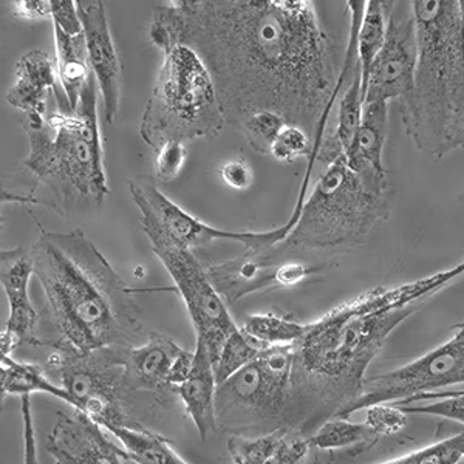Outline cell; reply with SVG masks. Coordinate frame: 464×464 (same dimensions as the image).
<instances>
[{"label":"cell","mask_w":464,"mask_h":464,"mask_svg":"<svg viewBox=\"0 0 464 464\" xmlns=\"http://www.w3.org/2000/svg\"><path fill=\"white\" fill-rule=\"evenodd\" d=\"M365 0H350L347 45L321 25L310 0H175L153 11V45H185L211 74L225 121L279 113L310 137L327 129L358 65Z\"/></svg>","instance_id":"6da1fadb"},{"label":"cell","mask_w":464,"mask_h":464,"mask_svg":"<svg viewBox=\"0 0 464 464\" xmlns=\"http://www.w3.org/2000/svg\"><path fill=\"white\" fill-rule=\"evenodd\" d=\"M464 273V265L398 286H380L305 324L293 343L285 430L308 438L358 398L372 361L422 302Z\"/></svg>","instance_id":"7a4b0ae2"},{"label":"cell","mask_w":464,"mask_h":464,"mask_svg":"<svg viewBox=\"0 0 464 464\" xmlns=\"http://www.w3.org/2000/svg\"><path fill=\"white\" fill-rule=\"evenodd\" d=\"M58 338L52 347H130L143 324L133 291L81 229L39 234L32 248Z\"/></svg>","instance_id":"3957f363"},{"label":"cell","mask_w":464,"mask_h":464,"mask_svg":"<svg viewBox=\"0 0 464 464\" xmlns=\"http://www.w3.org/2000/svg\"><path fill=\"white\" fill-rule=\"evenodd\" d=\"M417 65L400 104L418 150L443 159L464 143V14L461 0H413Z\"/></svg>","instance_id":"277c9868"},{"label":"cell","mask_w":464,"mask_h":464,"mask_svg":"<svg viewBox=\"0 0 464 464\" xmlns=\"http://www.w3.org/2000/svg\"><path fill=\"white\" fill-rule=\"evenodd\" d=\"M30 141L25 168L37 179H53L96 203L109 196L98 122V87L90 73L72 113L24 116Z\"/></svg>","instance_id":"5b68a950"},{"label":"cell","mask_w":464,"mask_h":464,"mask_svg":"<svg viewBox=\"0 0 464 464\" xmlns=\"http://www.w3.org/2000/svg\"><path fill=\"white\" fill-rule=\"evenodd\" d=\"M389 214L387 194L370 189L341 155L324 168L282 243L310 253L348 248L365 242Z\"/></svg>","instance_id":"8992f818"},{"label":"cell","mask_w":464,"mask_h":464,"mask_svg":"<svg viewBox=\"0 0 464 464\" xmlns=\"http://www.w3.org/2000/svg\"><path fill=\"white\" fill-rule=\"evenodd\" d=\"M164 59L140 122L144 143L159 152L164 144L214 138L227 124L211 74L190 48L174 45Z\"/></svg>","instance_id":"52a82bcc"},{"label":"cell","mask_w":464,"mask_h":464,"mask_svg":"<svg viewBox=\"0 0 464 464\" xmlns=\"http://www.w3.org/2000/svg\"><path fill=\"white\" fill-rule=\"evenodd\" d=\"M293 343L271 345L231 378L217 384V430L260 437L285 429Z\"/></svg>","instance_id":"ba28073f"},{"label":"cell","mask_w":464,"mask_h":464,"mask_svg":"<svg viewBox=\"0 0 464 464\" xmlns=\"http://www.w3.org/2000/svg\"><path fill=\"white\" fill-rule=\"evenodd\" d=\"M44 369L50 380L70 396V407L82 411L100 426L124 424L140 428L129 411L130 395L124 385L122 358L126 347H104L90 352L52 347Z\"/></svg>","instance_id":"9c48e42d"},{"label":"cell","mask_w":464,"mask_h":464,"mask_svg":"<svg viewBox=\"0 0 464 464\" xmlns=\"http://www.w3.org/2000/svg\"><path fill=\"white\" fill-rule=\"evenodd\" d=\"M140 222L153 253L174 280L196 330L197 343L206 348L214 367L223 343L238 328L227 312V304L214 290L205 265L197 259L192 249L170 240L149 217H140Z\"/></svg>","instance_id":"30bf717a"},{"label":"cell","mask_w":464,"mask_h":464,"mask_svg":"<svg viewBox=\"0 0 464 464\" xmlns=\"http://www.w3.org/2000/svg\"><path fill=\"white\" fill-rule=\"evenodd\" d=\"M464 381L463 325L452 338L433 348L421 358L400 369L365 378L361 393L339 418H350L354 411H365L375 404L406 406L417 396L441 392Z\"/></svg>","instance_id":"8fae6325"},{"label":"cell","mask_w":464,"mask_h":464,"mask_svg":"<svg viewBox=\"0 0 464 464\" xmlns=\"http://www.w3.org/2000/svg\"><path fill=\"white\" fill-rule=\"evenodd\" d=\"M330 265L317 260L313 253L280 242L268 248L245 249L236 259L205 268L225 304H236L253 293L297 285Z\"/></svg>","instance_id":"7c38bea8"},{"label":"cell","mask_w":464,"mask_h":464,"mask_svg":"<svg viewBox=\"0 0 464 464\" xmlns=\"http://www.w3.org/2000/svg\"><path fill=\"white\" fill-rule=\"evenodd\" d=\"M129 190L140 214L149 217L170 240L185 248L194 249L217 240L240 243L245 249L268 248L286 237L285 229L282 227L273 231L242 232L206 225L197 217L181 209L169 197L164 196L155 179L150 177L130 179Z\"/></svg>","instance_id":"4fadbf2b"},{"label":"cell","mask_w":464,"mask_h":464,"mask_svg":"<svg viewBox=\"0 0 464 464\" xmlns=\"http://www.w3.org/2000/svg\"><path fill=\"white\" fill-rule=\"evenodd\" d=\"M417 52L411 2H393L387 17L384 44L362 82L364 104L406 100L413 84Z\"/></svg>","instance_id":"5bb4252c"},{"label":"cell","mask_w":464,"mask_h":464,"mask_svg":"<svg viewBox=\"0 0 464 464\" xmlns=\"http://www.w3.org/2000/svg\"><path fill=\"white\" fill-rule=\"evenodd\" d=\"M194 353L186 352L161 333H149L146 343L124 348L122 369L124 385L130 398L146 392L163 400L169 391H177L189 376Z\"/></svg>","instance_id":"9a60e30c"},{"label":"cell","mask_w":464,"mask_h":464,"mask_svg":"<svg viewBox=\"0 0 464 464\" xmlns=\"http://www.w3.org/2000/svg\"><path fill=\"white\" fill-rule=\"evenodd\" d=\"M90 72L102 98L104 118L115 122L121 107L122 63L111 39L106 8L101 0H76Z\"/></svg>","instance_id":"2e32d148"},{"label":"cell","mask_w":464,"mask_h":464,"mask_svg":"<svg viewBox=\"0 0 464 464\" xmlns=\"http://www.w3.org/2000/svg\"><path fill=\"white\" fill-rule=\"evenodd\" d=\"M45 449L54 464H124V449L116 446L106 429L80 411H58Z\"/></svg>","instance_id":"e0dca14e"},{"label":"cell","mask_w":464,"mask_h":464,"mask_svg":"<svg viewBox=\"0 0 464 464\" xmlns=\"http://www.w3.org/2000/svg\"><path fill=\"white\" fill-rule=\"evenodd\" d=\"M58 81L56 61L44 50H28L17 61L16 82L6 92V101L24 116H47L48 96L53 95L59 111L72 113Z\"/></svg>","instance_id":"ac0fdd59"},{"label":"cell","mask_w":464,"mask_h":464,"mask_svg":"<svg viewBox=\"0 0 464 464\" xmlns=\"http://www.w3.org/2000/svg\"><path fill=\"white\" fill-rule=\"evenodd\" d=\"M34 275L32 249L17 246L0 251V286L5 291L10 316L5 330L19 343L44 345L37 336V313L30 301L28 284Z\"/></svg>","instance_id":"d6986e66"},{"label":"cell","mask_w":464,"mask_h":464,"mask_svg":"<svg viewBox=\"0 0 464 464\" xmlns=\"http://www.w3.org/2000/svg\"><path fill=\"white\" fill-rule=\"evenodd\" d=\"M389 129V104H364L362 120L352 143L343 152L348 168L358 174L370 189L387 194L384 146Z\"/></svg>","instance_id":"ffe728a7"},{"label":"cell","mask_w":464,"mask_h":464,"mask_svg":"<svg viewBox=\"0 0 464 464\" xmlns=\"http://www.w3.org/2000/svg\"><path fill=\"white\" fill-rule=\"evenodd\" d=\"M234 464H306L313 452L308 438L280 429L260 437H229Z\"/></svg>","instance_id":"44dd1931"},{"label":"cell","mask_w":464,"mask_h":464,"mask_svg":"<svg viewBox=\"0 0 464 464\" xmlns=\"http://www.w3.org/2000/svg\"><path fill=\"white\" fill-rule=\"evenodd\" d=\"M216 391L217 382L211 358L206 348L197 343L189 376L175 392L185 404L186 413L196 424L197 432L203 441L211 433L217 432Z\"/></svg>","instance_id":"7402d4cb"},{"label":"cell","mask_w":464,"mask_h":464,"mask_svg":"<svg viewBox=\"0 0 464 464\" xmlns=\"http://www.w3.org/2000/svg\"><path fill=\"white\" fill-rule=\"evenodd\" d=\"M101 428L120 440L129 461L137 464H189L172 448L169 440L143 426L132 428L124 424H106Z\"/></svg>","instance_id":"603a6c76"},{"label":"cell","mask_w":464,"mask_h":464,"mask_svg":"<svg viewBox=\"0 0 464 464\" xmlns=\"http://www.w3.org/2000/svg\"><path fill=\"white\" fill-rule=\"evenodd\" d=\"M56 41V70L63 95L69 101L70 107L76 109L81 92L89 80L90 67L87 61L84 34L70 36L63 30L54 27Z\"/></svg>","instance_id":"cb8c5ba5"},{"label":"cell","mask_w":464,"mask_h":464,"mask_svg":"<svg viewBox=\"0 0 464 464\" xmlns=\"http://www.w3.org/2000/svg\"><path fill=\"white\" fill-rule=\"evenodd\" d=\"M33 393H47L63 402L72 404L70 396L50 380L43 365L22 362L11 354L0 362V402L5 401L6 396H32Z\"/></svg>","instance_id":"d4e9b609"},{"label":"cell","mask_w":464,"mask_h":464,"mask_svg":"<svg viewBox=\"0 0 464 464\" xmlns=\"http://www.w3.org/2000/svg\"><path fill=\"white\" fill-rule=\"evenodd\" d=\"M381 438L372 432L364 422L350 421L348 418L333 417L321 424L314 432L308 437L313 450H343L348 449L354 455L362 454L365 450L373 448Z\"/></svg>","instance_id":"484cf974"},{"label":"cell","mask_w":464,"mask_h":464,"mask_svg":"<svg viewBox=\"0 0 464 464\" xmlns=\"http://www.w3.org/2000/svg\"><path fill=\"white\" fill-rule=\"evenodd\" d=\"M392 4L387 0H367L364 13L361 17L358 32V67L361 72V81L364 82L369 73L370 65L380 53L384 44L387 17L391 13Z\"/></svg>","instance_id":"4316f807"},{"label":"cell","mask_w":464,"mask_h":464,"mask_svg":"<svg viewBox=\"0 0 464 464\" xmlns=\"http://www.w3.org/2000/svg\"><path fill=\"white\" fill-rule=\"evenodd\" d=\"M243 332L265 345H291L301 338L305 324L285 314H249L245 319Z\"/></svg>","instance_id":"83f0119b"},{"label":"cell","mask_w":464,"mask_h":464,"mask_svg":"<svg viewBox=\"0 0 464 464\" xmlns=\"http://www.w3.org/2000/svg\"><path fill=\"white\" fill-rule=\"evenodd\" d=\"M268 345L256 341L243 332L242 328H237L227 336V341L223 343L220 348V353L217 356L214 362V376H216L217 384H220L227 378H231L238 370L243 369L245 365L253 362L265 348Z\"/></svg>","instance_id":"f1b7e54d"},{"label":"cell","mask_w":464,"mask_h":464,"mask_svg":"<svg viewBox=\"0 0 464 464\" xmlns=\"http://www.w3.org/2000/svg\"><path fill=\"white\" fill-rule=\"evenodd\" d=\"M347 89L343 90V98L339 101L338 106V122L332 133L333 138L338 141L339 146L343 148V152L352 143L354 133L358 130L361 120H362V111H364V96H362V81H361V72L356 65L352 78L348 81Z\"/></svg>","instance_id":"f546056e"},{"label":"cell","mask_w":464,"mask_h":464,"mask_svg":"<svg viewBox=\"0 0 464 464\" xmlns=\"http://www.w3.org/2000/svg\"><path fill=\"white\" fill-rule=\"evenodd\" d=\"M288 122L285 121V118L280 116L279 113L260 111L248 116L240 127V130L245 133L254 152L269 155L276 138L279 137L280 130Z\"/></svg>","instance_id":"4dcf8cb0"},{"label":"cell","mask_w":464,"mask_h":464,"mask_svg":"<svg viewBox=\"0 0 464 464\" xmlns=\"http://www.w3.org/2000/svg\"><path fill=\"white\" fill-rule=\"evenodd\" d=\"M464 457V435L443 438L437 443L380 464H459Z\"/></svg>","instance_id":"1f68e13d"},{"label":"cell","mask_w":464,"mask_h":464,"mask_svg":"<svg viewBox=\"0 0 464 464\" xmlns=\"http://www.w3.org/2000/svg\"><path fill=\"white\" fill-rule=\"evenodd\" d=\"M406 413L393 404H375L365 409L364 424L378 437L398 435L407 428Z\"/></svg>","instance_id":"d6a6232c"},{"label":"cell","mask_w":464,"mask_h":464,"mask_svg":"<svg viewBox=\"0 0 464 464\" xmlns=\"http://www.w3.org/2000/svg\"><path fill=\"white\" fill-rule=\"evenodd\" d=\"M312 150V137L304 132L301 127L286 124L276 138L269 155L277 161L291 163L297 157H308Z\"/></svg>","instance_id":"836d02e7"},{"label":"cell","mask_w":464,"mask_h":464,"mask_svg":"<svg viewBox=\"0 0 464 464\" xmlns=\"http://www.w3.org/2000/svg\"><path fill=\"white\" fill-rule=\"evenodd\" d=\"M463 392H454V393H444L435 400V402H429L424 406H398L401 411L409 415H435V417L446 418L450 421L463 424L464 404Z\"/></svg>","instance_id":"e575fe53"},{"label":"cell","mask_w":464,"mask_h":464,"mask_svg":"<svg viewBox=\"0 0 464 464\" xmlns=\"http://www.w3.org/2000/svg\"><path fill=\"white\" fill-rule=\"evenodd\" d=\"M157 153V163H155V177L161 183H170L179 177V172L185 166L188 149L186 144L172 143L164 144Z\"/></svg>","instance_id":"d590c367"},{"label":"cell","mask_w":464,"mask_h":464,"mask_svg":"<svg viewBox=\"0 0 464 464\" xmlns=\"http://www.w3.org/2000/svg\"><path fill=\"white\" fill-rule=\"evenodd\" d=\"M52 19L54 27L63 30L65 34L76 36L82 33L76 2L73 0H52Z\"/></svg>","instance_id":"8d00e7d4"},{"label":"cell","mask_w":464,"mask_h":464,"mask_svg":"<svg viewBox=\"0 0 464 464\" xmlns=\"http://www.w3.org/2000/svg\"><path fill=\"white\" fill-rule=\"evenodd\" d=\"M22 428H24V464H41L37 455L36 429L33 420L32 396L21 398Z\"/></svg>","instance_id":"74e56055"},{"label":"cell","mask_w":464,"mask_h":464,"mask_svg":"<svg viewBox=\"0 0 464 464\" xmlns=\"http://www.w3.org/2000/svg\"><path fill=\"white\" fill-rule=\"evenodd\" d=\"M220 177L232 189L245 190L253 185V170L242 160H234L222 166Z\"/></svg>","instance_id":"f35d334b"},{"label":"cell","mask_w":464,"mask_h":464,"mask_svg":"<svg viewBox=\"0 0 464 464\" xmlns=\"http://www.w3.org/2000/svg\"><path fill=\"white\" fill-rule=\"evenodd\" d=\"M13 14L28 21L52 17V0H19L13 4Z\"/></svg>","instance_id":"ab89813d"},{"label":"cell","mask_w":464,"mask_h":464,"mask_svg":"<svg viewBox=\"0 0 464 464\" xmlns=\"http://www.w3.org/2000/svg\"><path fill=\"white\" fill-rule=\"evenodd\" d=\"M4 223H5V218L0 214V231H2V227H4Z\"/></svg>","instance_id":"60d3db41"},{"label":"cell","mask_w":464,"mask_h":464,"mask_svg":"<svg viewBox=\"0 0 464 464\" xmlns=\"http://www.w3.org/2000/svg\"><path fill=\"white\" fill-rule=\"evenodd\" d=\"M0 409H2V402H0Z\"/></svg>","instance_id":"b9f144b4"}]
</instances>
